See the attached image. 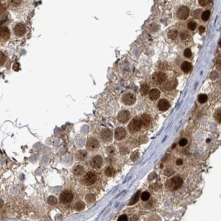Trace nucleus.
Segmentation results:
<instances>
[{
    "instance_id": "f257e3e1",
    "label": "nucleus",
    "mask_w": 221,
    "mask_h": 221,
    "mask_svg": "<svg viewBox=\"0 0 221 221\" xmlns=\"http://www.w3.org/2000/svg\"><path fill=\"white\" fill-rule=\"evenodd\" d=\"M182 185V179L179 176H174L166 182V188L170 191H175Z\"/></svg>"
},
{
    "instance_id": "f03ea898",
    "label": "nucleus",
    "mask_w": 221,
    "mask_h": 221,
    "mask_svg": "<svg viewBox=\"0 0 221 221\" xmlns=\"http://www.w3.org/2000/svg\"><path fill=\"white\" fill-rule=\"evenodd\" d=\"M141 120L138 119H133L128 125V129L131 133H136L141 129Z\"/></svg>"
},
{
    "instance_id": "7ed1b4c3",
    "label": "nucleus",
    "mask_w": 221,
    "mask_h": 221,
    "mask_svg": "<svg viewBox=\"0 0 221 221\" xmlns=\"http://www.w3.org/2000/svg\"><path fill=\"white\" fill-rule=\"evenodd\" d=\"M73 199V195L71 193V192L70 191H65L60 196V201L62 204H68L71 203V201Z\"/></svg>"
},
{
    "instance_id": "20e7f679",
    "label": "nucleus",
    "mask_w": 221,
    "mask_h": 221,
    "mask_svg": "<svg viewBox=\"0 0 221 221\" xmlns=\"http://www.w3.org/2000/svg\"><path fill=\"white\" fill-rule=\"evenodd\" d=\"M97 180V176L93 172H88L85 176H84L82 182L85 185L89 186L95 182Z\"/></svg>"
},
{
    "instance_id": "39448f33",
    "label": "nucleus",
    "mask_w": 221,
    "mask_h": 221,
    "mask_svg": "<svg viewBox=\"0 0 221 221\" xmlns=\"http://www.w3.org/2000/svg\"><path fill=\"white\" fill-rule=\"evenodd\" d=\"M188 15H189V9L186 6H181L177 11V16L179 19H186Z\"/></svg>"
},
{
    "instance_id": "423d86ee",
    "label": "nucleus",
    "mask_w": 221,
    "mask_h": 221,
    "mask_svg": "<svg viewBox=\"0 0 221 221\" xmlns=\"http://www.w3.org/2000/svg\"><path fill=\"white\" fill-rule=\"evenodd\" d=\"M99 142L95 138H91L88 139L87 143V148L90 151H93L99 148Z\"/></svg>"
},
{
    "instance_id": "0eeeda50",
    "label": "nucleus",
    "mask_w": 221,
    "mask_h": 221,
    "mask_svg": "<svg viewBox=\"0 0 221 221\" xmlns=\"http://www.w3.org/2000/svg\"><path fill=\"white\" fill-rule=\"evenodd\" d=\"M26 32V27L23 23H17L14 27V33L17 36H23Z\"/></svg>"
},
{
    "instance_id": "6e6552de",
    "label": "nucleus",
    "mask_w": 221,
    "mask_h": 221,
    "mask_svg": "<svg viewBox=\"0 0 221 221\" xmlns=\"http://www.w3.org/2000/svg\"><path fill=\"white\" fill-rule=\"evenodd\" d=\"M136 96H135V95L132 94V93H127L122 97V101H123L125 104L127 105V106L133 104L136 102Z\"/></svg>"
},
{
    "instance_id": "1a4fd4ad",
    "label": "nucleus",
    "mask_w": 221,
    "mask_h": 221,
    "mask_svg": "<svg viewBox=\"0 0 221 221\" xmlns=\"http://www.w3.org/2000/svg\"><path fill=\"white\" fill-rule=\"evenodd\" d=\"M103 163V159L101 158V156H95L93 158H92V160L91 161V165L93 168L95 169H99L102 165Z\"/></svg>"
},
{
    "instance_id": "9d476101",
    "label": "nucleus",
    "mask_w": 221,
    "mask_h": 221,
    "mask_svg": "<svg viewBox=\"0 0 221 221\" xmlns=\"http://www.w3.org/2000/svg\"><path fill=\"white\" fill-rule=\"evenodd\" d=\"M101 138L105 142H109L112 139V133L110 129H103L101 132Z\"/></svg>"
},
{
    "instance_id": "9b49d317",
    "label": "nucleus",
    "mask_w": 221,
    "mask_h": 221,
    "mask_svg": "<svg viewBox=\"0 0 221 221\" xmlns=\"http://www.w3.org/2000/svg\"><path fill=\"white\" fill-rule=\"evenodd\" d=\"M152 79H153V80L156 83L161 84L165 81V80L167 79V76H166L165 73L158 72V73H155L152 76Z\"/></svg>"
},
{
    "instance_id": "f8f14e48",
    "label": "nucleus",
    "mask_w": 221,
    "mask_h": 221,
    "mask_svg": "<svg viewBox=\"0 0 221 221\" xmlns=\"http://www.w3.org/2000/svg\"><path fill=\"white\" fill-rule=\"evenodd\" d=\"M130 118V114L127 110H122L118 115V120L119 122L124 123L126 122Z\"/></svg>"
},
{
    "instance_id": "ddd939ff",
    "label": "nucleus",
    "mask_w": 221,
    "mask_h": 221,
    "mask_svg": "<svg viewBox=\"0 0 221 221\" xmlns=\"http://www.w3.org/2000/svg\"><path fill=\"white\" fill-rule=\"evenodd\" d=\"M115 138L117 140H121L123 138H125L126 136V131L125 129L122 127H119L117 128L115 131Z\"/></svg>"
},
{
    "instance_id": "4468645a",
    "label": "nucleus",
    "mask_w": 221,
    "mask_h": 221,
    "mask_svg": "<svg viewBox=\"0 0 221 221\" xmlns=\"http://www.w3.org/2000/svg\"><path fill=\"white\" fill-rule=\"evenodd\" d=\"M169 104L167 100L165 99H161L158 103V108L161 111H166L169 108Z\"/></svg>"
},
{
    "instance_id": "2eb2a0df",
    "label": "nucleus",
    "mask_w": 221,
    "mask_h": 221,
    "mask_svg": "<svg viewBox=\"0 0 221 221\" xmlns=\"http://www.w3.org/2000/svg\"><path fill=\"white\" fill-rule=\"evenodd\" d=\"M1 38L3 40H8L10 38V30L8 27H2L1 28Z\"/></svg>"
},
{
    "instance_id": "dca6fc26",
    "label": "nucleus",
    "mask_w": 221,
    "mask_h": 221,
    "mask_svg": "<svg viewBox=\"0 0 221 221\" xmlns=\"http://www.w3.org/2000/svg\"><path fill=\"white\" fill-rule=\"evenodd\" d=\"M140 120L142 125H143L144 127H148L151 124V118L148 114H143L141 116Z\"/></svg>"
},
{
    "instance_id": "f3484780",
    "label": "nucleus",
    "mask_w": 221,
    "mask_h": 221,
    "mask_svg": "<svg viewBox=\"0 0 221 221\" xmlns=\"http://www.w3.org/2000/svg\"><path fill=\"white\" fill-rule=\"evenodd\" d=\"M149 96H150V99L152 100H156L158 99L160 96V92L158 89H153L150 90V93H149Z\"/></svg>"
},
{
    "instance_id": "a211bd4d",
    "label": "nucleus",
    "mask_w": 221,
    "mask_h": 221,
    "mask_svg": "<svg viewBox=\"0 0 221 221\" xmlns=\"http://www.w3.org/2000/svg\"><path fill=\"white\" fill-rule=\"evenodd\" d=\"M86 157H87V152L85 150H79L76 154V158L77 160L83 161L85 159Z\"/></svg>"
},
{
    "instance_id": "6ab92c4d",
    "label": "nucleus",
    "mask_w": 221,
    "mask_h": 221,
    "mask_svg": "<svg viewBox=\"0 0 221 221\" xmlns=\"http://www.w3.org/2000/svg\"><path fill=\"white\" fill-rule=\"evenodd\" d=\"M191 64L189 62H188V61H185L181 65L182 70L184 72H185V73L189 72V71H191Z\"/></svg>"
},
{
    "instance_id": "aec40b11",
    "label": "nucleus",
    "mask_w": 221,
    "mask_h": 221,
    "mask_svg": "<svg viewBox=\"0 0 221 221\" xmlns=\"http://www.w3.org/2000/svg\"><path fill=\"white\" fill-rule=\"evenodd\" d=\"M84 172V169L83 167L80 165L76 166L73 169V174L76 176H80V175L83 174Z\"/></svg>"
},
{
    "instance_id": "412c9836",
    "label": "nucleus",
    "mask_w": 221,
    "mask_h": 221,
    "mask_svg": "<svg viewBox=\"0 0 221 221\" xmlns=\"http://www.w3.org/2000/svg\"><path fill=\"white\" fill-rule=\"evenodd\" d=\"M139 195H140V191H138L137 192V193H136L133 196V197L130 200V202H129V205H133V204H135L136 203H137V202L138 201V200H139Z\"/></svg>"
},
{
    "instance_id": "4be33fe9",
    "label": "nucleus",
    "mask_w": 221,
    "mask_h": 221,
    "mask_svg": "<svg viewBox=\"0 0 221 221\" xmlns=\"http://www.w3.org/2000/svg\"><path fill=\"white\" fill-rule=\"evenodd\" d=\"M148 91H149V85L147 84H144L141 87V89H140V92L142 95H146L148 94Z\"/></svg>"
},
{
    "instance_id": "5701e85b",
    "label": "nucleus",
    "mask_w": 221,
    "mask_h": 221,
    "mask_svg": "<svg viewBox=\"0 0 221 221\" xmlns=\"http://www.w3.org/2000/svg\"><path fill=\"white\" fill-rule=\"evenodd\" d=\"M84 207H85V205H84V203H82V202L81 201H78L76 203L73 207H74V209H75L76 210L81 211L82 210H84Z\"/></svg>"
},
{
    "instance_id": "b1692460",
    "label": "nucleus",
    "mask_w": 221,
    "mask_h": 221,
    "mask_svg": "<svg viewBox=\"0 0 221 221\" xmlns=\"http://www.w3.org/2000/svg\"><path fill=\"white\" fill-rule=\"evenodd\" d=\"M105 173H106V175L107 176H109V177H111L114 175V169L113 167H107V169L105 171Z\"/></svg>"
},
{
    "instance_id": "393cba45",
    "label": "nucleus",
    "mask_w": 221,
    "mask_h": 221,
    "mask_svg": "<svg viewBox=\"0 0 221 221\" xmlns=\"http://www.w3.org/2000/svg\"><path fill=\"white\" fill-rule=\"evenodd\" d=\"M85 199L86 201L88 203H93V202H94L95 201V197L93 194H88V195H87Z\"/></svg>"
},
{
    "instance_id": "a878e982",
    "label": "nucleus",
    "mask_w": 221,
    "mask_h": 221,
    "mask_svg": "<svg viewBox=\"0 0 221 221\" xmlns=\"http://www.w3.org/2000/svg\"><path fill=\"white\" fill-rule=\"evenodd\" d=\"M210 16V12L209 10L204 11L201 14V19L203 21H206L208 19H209Z\"/></svg>"
},
{
    "instance_id": "bb28decb",
    "label": "nucleus",
    "mask_w": 221,
    "mask_h": 221,
    "mask_svg": "<svg viewBox=\"0 0 221 221\" xmlns=\"http://www.w3.org/2000/svg\"><path fill=\"white\" fill-rule=\"evenodd\" d=\"M178 36V32L176 30H172L170 31L168 33V37L171 40H175L176 38V37Z\"/></svg>"
},
{
    "instance_id": "cd10ccee",
    "label": "nucleus",
    "mask_w": 221,
    "mask_h": 221,
    "mask_svg": "<svg viewBox=\"0 0 221 221\" xmlns=\"http://www.w3.org/2000/svg\"><path fill=\"white\" fill-rule=\"evenodd\" d=\"M48 203L50 205H55L57 203V199L54 196H50V197L48 198Z\"/></svg>"
},
{
    "instance_id": "c85d7f7f",
    "label": "nucleus",
    "mask_w": 221,
    "mask_h": 221,
    "mask_svg": "<svg viewBox=\"0 0 221 221\" xmlns=\"http://www.w3.org/2000/svg\"><path fill=\"white\" fill-rule=\"evenodd\" d=\"M150 194L147 191L144 192V193H142V194L141 195V199L143 201H144L148 200L149 198H150Z\"/></svg>"
},
{
    "instance_id": "c756f323",
    "label": "nucleus",
    "mask_w": 221,
    "mask_h": 221,
    "mask_svg": "<svg viewBox=\"0 0 221 221\" xmlns=\"http://www.w3.org/2000/svg\"><path fill=\"white\" fill-rule=\"evenodd\" d=\"M175 83L174 82H168L167 83L165 84V89L166 90H171L175 87Z\"/></svg>"
},
{
    "instance_id": "7c9ffc66",
    "label": "nucleus",
    "mask_w": 221,
    "mask_h": 221,
    "mask_svg": "<svg viewBox=\"0 0 221 221\" xmlns=\"http://www.w3.org/2000/svg\"><path fill=\"white\" fill-rule=\"evenodd\" d=\"M197 27V24L193 22V21H191L188 23V29L191 31H194Z\"/></svg>"
},
{
    "instance_id": "2f4dec72",
    "label": "nucleus",
    "mask_w": 221,
    "mask_h": 221,
    "mask_svg": "<svg viewBox=\"0 0 221 221\" xmlns=\"http://www.w3.org/2000/svg\"><path fill=\"white\" fill-rule=\"evenodd\" d=\"M199 101L200 103H205V101H207V97L206 95L205 94H201L199 96Z\"/></svg>"
},
{
    "instance_id": "473e14b6",
    "label": "nucleus",
    "mask_w": 221,
    "mask_h": 221,
    "mask_svg": "<svg viewBox=\"0 0 221 221\" xmlns=\"http://www.w3.org/2000/svg\"><path fill=\"white\" fill-rule=\"evenodd\" d=\"M215 118H216L217 121L221 122V109H219L216 111V114H215Z\"/></svg>"
},
{
    "instance_id": "72a5a7b5",
    "label": "nucleus",
    "mask_w": 221,
    "mask_h": 221,
    "mask_svg": "<svg viewBox=\"0 0 221 221\" xmlns=\"http://www.w3.org/2000/svg\"><path fill=\"white\" fill-rule=\"evenodd\" d=\"M184 55L186 57H191L192 55V53H191V49L190 48H186V50L185 51V52H184Z\"/></svg>"
},
{
    "instance_id": "f704fd0d",
    "label": "nucleus",
    "mask_w": 221,
    "mask_h": 221,
    "mask_svg": "<svg viewBox=\"0 0 221 221\" xmlns=\"http://www.w3.org/2000/svg\"><path fill=\"white\" fill-rule=\"evenodd\" d=\"M188 33H186V32H181V33H180V38L182 39V40H186L187 38H188Z\"/></svg>"
},
{
    "instance_id": "c9c22d12",
    "label": "nucleus",
    "mask_w": 221,
    "mask_h": 221,
    "mask_svg": "<svg viewBox=\"0 0 221 221\" xmlns=\"http://www.w3.org/2000/svg\"><path fill=\"white\" fill-rule=\"evenodd\" d=\"M188 143V140L186 139V138H182V139L180 141L179 144L181 146H185V145H186V144Z\"/></svg>"
},
{
    "instance_id": "e433bc0d",
    "label": "nucleus",
    "mask_w": 221,
    "mask_h": 221,
    "mask_svg": "<svg viewBox=\"0 0 221 221\" xmlns=\"http://www.w3.org/2000/svg\"><path fill=\"white\" fill-rule=\"evenodd\" d=\"M174 172V171L172 170V169H166L165 171V172H164V174H165V176H171V174H173V173Z\"/></svg>"
},
{
    "instance_id": "4c0bfd02",
    "label": "nucleus",
    "mask_w": 221,
    "mask_h": 221,
    "mask_svg": "<svg viewBox=\"0 0 221 221\" xmlns=\"http://www.w3.org/2000/svg\"><path fill=\"white\" fill-rule=\"evenodd\" d=\"M128 220V218H127V216H126V215H121V216H120V217L119 218V219H118V221H127Z\"/></svg>"
},
{
    "instance_id": "58836bf2",
    "label": "nucleus",
    "mask_w": 221,
    "mask_h": 221,
    "mask_svg": "<svg viewBox=\"0 0 221 221\" xmlns=\"http://www.w3.org/2000/svg\"><path fill=\"white\" fill-rule=\"evenodd\" d=\"M208 2H207V1H205V0H200V1H199V4H200L201 5H202V6H205V5H206Z\"/></svg>"
},
{
    "instance_id": "ea45409f",
    "label": "nucleus",
    "mask_w": 221,
    "mask_h": 221,
    "mask_svg": "<svg viewBox=\"0 0 221 221\" xmlns=\"http://www.w3.org/2000/svg\"><path fill=\"white\" fill-rule=\"evenodd\" d=\"M107 151H108V153L109 154H113L114 153V149L112 147H110L107 149Z\"/></svg>"
},
{
    "instance_id": "a19ab883",
    "label": "nucleus",
    "mask_w": 221,
    "mask_h": 221,
    "mask_svg": "<svg viewBox=\"0 0 221 221\" xmlns=\"http://www.w3.org/2000/svg\"><path fill=\"white\" fill-rule=\"evenodd\" d=\"M205 27H203V26H200V27H199V31L200 33H204V32H205Z\"/></svg>"
},
{
    "instance_id": "79ce46f5",
    "label": "nucleus",
    "mask_w": 221,
    "mask_h": 221,
    "mask_svg": "<svg viewBox=\"0 0 221 221\" xmlns=\"http://www.w3.org/2000/svg\"><path fill=\"white\" fill-rule=\"evenodd\" d=\"M183 163V161L182 160V159H178V160L176 161V164L178 165H182Z\"/></svg>"
},
{
    "instance_id": "37998d69",
    "label": "nucleus",
    "mask_w": 221,
    "mask_h": 221,
    "mask_svg": "<svg viewBox=\"0 0 221 221\" xmlns=\"http://www.w3.org/2000/svg\"><path fill=\"white\" fill-rule=\"evenodd\" d=\"M219 45H220V47H221V40H220V42H219Z\"/></svg>"
}]
</instances>
